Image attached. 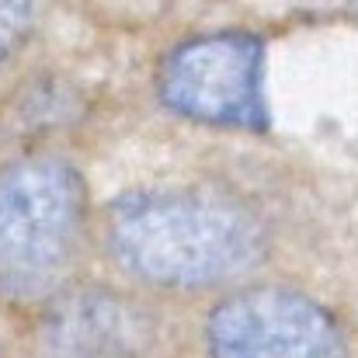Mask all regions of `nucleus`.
Segmentation results:
<instances>
[{
    "label": "nucleus",
    "instance_id": "7ed1b4c3",
    "mask_svg": "<svg viewBox=\"0 0 358 358\" xmlns=\"http://www.w3.org/2000/svg\"><path fill=\"white\" fill-rule=\"evenodd\" d=\"M261 42L250 35H206L178 45L160 66L164 101L195 122L261 129Z\"/></svg>",
    "mask_w": 358,
    "mask_h": 358
},
{
    "label": "nucleus",
    "instance_id": "39448f33",
    "mask_svg": "<svg viewBox=\"0 0 358 358\" xmlns=\"http://www.w3.org/2000/svg\"><path fill=\"white\" fill-rule=\"evenodd\" d=\"M49 358H139L136 320L112 296H80L49 324Z\"/></svg>",
    "mask_w": 358,
    "mask_h": 358
},
{
    "label": "nucleus",
    "instance_id": "f257e3e1",
    "mask_svg": "<svg viewBox=\"0 0 358 358\" xmlns=\"http://www.w3.org/2000/svg\"><path fill=\"white\" fill-rule=\"evenodd\" d=\"M122 264L157 285H213L243 271L261 230L237 202L192 188H160L122 199L108 220Z\"/></svg>",
    "mask_w": 358,
    "mask_h": 358
},
{
    "label": "nucleus",
    "instance_id": "f03ea898",
    "mask_svg": "<svg viewBox=\"0 0 358 358\" xmlns=\"http://www.w3.org/2000/svg\"><path fill=\"white\" fill-rule=\"evenodd\" d=\"M84 240L80 178L49 157L0 171V296L49 299L73 271Z\"/></svg>",
    "mask_w": 358,
    "mask_h": 358
},
{
    "label": "nucleus",
    "instance_id": "423d86ee",
    "mask_svg": "<svg viewBox=\"0 0 358 358\" xmlns=\"http://www.w3.org/2000/svg\"><path fill=\"white\" fill-rule=\"evenodd\" d=\"M31 0H0V56H7L28 31Z\"/></svg>",
    "mask_w": 358,
    "mask_h": 358
},
{
    "label": "nucleus",
    "instance_id": "20e7f679",
    "mask_svg": "<svg viewBox=\"0 0 358 358\" xmlns=\"http://www.w3.org/2000/svg\"><path fill=\"white\" fill-rule=\"evenodd\" d=\"M213 358H348L331 313L285 289H250L209 320Z\"/></svg>",
    "mask_w": 358,
    "mask_h": 358
}]
</instances>
